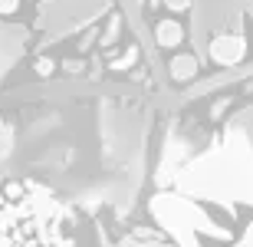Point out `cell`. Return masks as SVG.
Here are the masks:
<instances>
[{"mask_svg":"<svg viewBox=\"0 0 253 247\" xmlns=\"http://www.w3.org/2000/svg\"><path fill=\"white\" fill-rule=\"evenodd\" d=\"M247 93H253V79H250V83H247Z\"/></svg>","mask_w":253,"mask_h":247,"instance_id":"obj_15","label":"cell"},{"mask_svg":"<svg viewBox=\"0 0 253 247\" xmlns=\"http://www.w3.org/2000/svg\"><path fill=\"white\" fill-rule=\"evenodd\" d=\"M237 247H253V224H250V228H247L244 241H240V244H237Z\"/></svg>","mask_w":253,"mask_h":247,"instance_id":"obj_13","label":"cell"},{"mask_svg":"<svg viewBox=\"0 0 253 247\" xmlns=\"http://www.w3.org/2000/svg\"><path fill=\"white\" fill-rule=\"evenodd\" d=\"M85 59H63V73L66 76H79V73H85Z\"/></svg>","mask_w":253,"mask_h":247,"instance_id":"obj_9","label":"cell"},{"mask_svg":"<svg viewBox=\"0 0 253 247\" xmlns=\"http://www.w3.org/2000/svg\"><path fill=\"white\" fill-rule=\"evenodd\" d=\"M0 211L17 224V234L0 231V247H73V241L63 234V218H69V208L33 181L27 198H0Z\"/></svg>","mask_w":253,"mask_h":247,"instance_id":"obj_1","label":"cell"},{"mask_svg":"<svg viewBox=\"0 0 253 247\" xmlns=\"http://www.w3.org/2000/svg\"><path fill=\"white\" fill-rule=\"evenodd\" d=\"M165 7L174 10V13H181V10H188V7H191V0H165Z\"/></svg>","mask_w":253,"mask_h":247,"instance_id":"obj_12","label":"cell"},{"mask_svg":"<svg viewBox=\"0 0 253 247\" xmlns=\"http://www.w3.org/2000/svg\"><path fill=\"white\" fill-rule=\"evenodd\" d=\"M155 40H158V47L174 49V47L184 43V30H181L178 20H158V27H155Z\"/></svg>","mask_w":253,"mask_h":247,"instance_id":"obj_4","label":"cell"},{"mask_svg":"<svg viewBox=\"0 0 253 247\" xmlns=\"http://www.w3.org/2000/svg\"><path fill=\"white\" fill-rule=\"evenodd\" d=\"M135 59H138V47L131 43V47L125 49V53L115 59V63H109V69H112V73H128V69L135 66Z\"/></svg>","mask_w":253,"mask_h":247,"instance_id":"obj_5","label":"cell"},{"mask_svg":"<svg viewBox=\"0 0 253 247\" xmlns=\"http://www.w3.org/2000/svg\"><path fill=\"white\" fill-rule=\"evenodd\" d=\"M171 79L174 83H191V79L201 73V63H197V56H191V53H178V56H171Z\"/></svg>","mask_w":253,"mask_h":247,"instance_id":"obj_3","label":"cell"},{"mask_svg":"<svg viewBox=\"0 0 253 247\" xmlns=\"http://www.w3.org/2000/svg\"><path fill=\"white\" fill-rule=\"evenodd\" d=\"M119 33H122V20L112 17L109 20V30H105V37H102V47H112L115 40H119Z\"/></svg>","mask_w":253,"mask_h":247,"instance_id":"obj_8","label":"cell"},{"mask_svg":"<svg viewBox=\"0 0 253 247\" xmlns=\"http://www.w3.org/2000/svg\"><path fill=\"white\" fill-rule=\"evenodd\" d=\"M33 73H37L40 79H46V76L56 73V63H53L49 56H37V59H33Z\"/></svg>","mask_w":253,"mask_h":247,"instance_id":"obj_6","label":"cell"},{"mask_svg":"<svg viewBox=\"0 0 253 247\" xmlns=\"http://www.w3.org/2000/svg\"><path fill=\"white\" fill-rule=\"evenodd\" d=\"M230 105H234V99H230V96H220V99H214V105H211V119H214V122H220Z\"/></svg>","mask_w":253,"mask_h":247,"instance_id":"obj_7","label":"cell"},{"mask_svg":"<svg viewBox=\"0 0 253 247\" xmlns=\"http://www.w3.org/2000/svg\"><path fill=\"white\" fill-rule=\"evenodd\" d=\"M95 40H99V30H85V33H83V37H79V53H89V49H92L95 47Z\"/></svg>","mask_w":253,"mask_h":247,"instance_id":"obj_10","label":"cell"},{"mask_svg":"<svg viewBox=\"0 0 253 247\" xmlns=\"http://www.w3.org/2000/svg\"><path fill=\"white\" fill-rule=\"evenodd\" d=\"M161 3H165V0H148V7H161Z\"/></svg>","mask_w":253,"mask_h":247,"instance_id":"obj_14","label":"cell"},{"mask_svg":"<svg viewBox=\"0 0 253 247\" xmlns=\"http://www.w3.org/2000/svg\"><path fill=\"white\" fill-rule=\"evenodd\" d=\"M20 10V0H0V17H13Z\"/></svg>","mask_w":253,"mask_h":247,"instance_id":"obj_11","label":"cell"},{"mask_svg":"<svg viewBox=\"0 0 253 247\" xmlns=\"http://www.w3.org/2000/svg\"><path fill=\"white\" fill-rule=\"evenodd\" d=\"M247 56V40L237 33H224V37L211 40V59L217 66H237Z\"/></svg>","mask_w":253,"mask_h":247,"instance_id":"obj_2","label":"cell"}]
</instances>
